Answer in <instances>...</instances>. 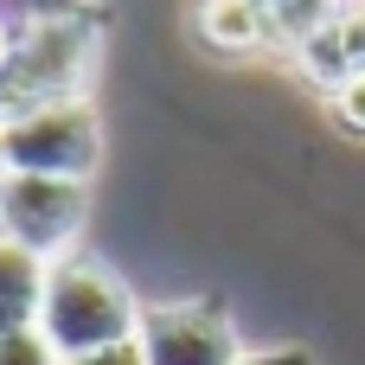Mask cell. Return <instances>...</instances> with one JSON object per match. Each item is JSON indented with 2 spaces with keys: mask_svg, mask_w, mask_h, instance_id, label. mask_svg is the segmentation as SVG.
Returning <instances> with one entry per match:
<instances>
[{
  "mask_svg": "<svg viewBox=\"0 0 365 365\" xmlns=\"http://www.w3.org/2000/svg\"><path fill=\"white\" fill-rule=\"evenodd\" d=\"M0 154L6 173H45V180H96L103 167V109L96 96H64L45 103L19 122L0 128Z\"/></svg>",
  "mask_w": 365,
  "mask_h": 365,
  "instance_id": "7a4b0ae2",
  "label": "cell"
},
{
  "mask_svg": "<svg viewBox=\"0 0 365 365\" xmlns=\"http://www.w3.org/2000/svg\"><path fill=\"white\" fill-rule=\"evenodd\" d=\"M0 365H58V353L38 340V327H13L0 334Z\"/></svg>",
  "mask_w": 365,
  "mask_h": 365,
  "instance_id": "30bf717a",
  "label": "cell"
},
{
  "mask_svg": "<svg viewBox=\"0 0 365 365\" xmlns=\"http://www.w3.org/2000/svg\"><path fill=\"white\" fill-rule=\"evenodd\" d=\"M83 225H90V186L83 180H45V173H6L0 180V237L32 250L38 263L71 257Z\"/></svg>",
  "mask_w": 365,
  "mask_h": 365,
  "instance_id": "3957f363",
  "label": "cell"
},
{
  "mask_svg": "<svg viewBox=\"0 0 365 365\" xmlns=\"http://www.w3.org/2000/svg\"><path fill=\"white\" fill-rule=\"evenodd\" d=\"M38 340L64 359H90L109 346H135L141 327V295L122 282V269H109L90 250H71L58 263H45V289H38V314H32Z\"/></svg>",
  "mask_w": 365,
  "mask_h": 365,
  "instance_id": "6da1fadb",
  "label": "cell"
},
{
  "mask_svg": "<svg viewBox=\"0 0 365 365\" xmlns=\"http://www.w3.org/2000/svg\"><path fill=\"white\" fill-rule=\"evenodd\" d=\"M6 51H13V26L0 19V64H6Z\"/></svg>",
  "mask_w": 365,
  "mask_h": 365,
  "instance_id": "4fadbf2b",
  "label": "cell"
},
{
  "mask_svg": "<svg viewBox=\"0 0 365 365\" xmlns=\"http://www.w3.org/2000/svg\"><path fill=\"white\" fill-rule=\"evenodd\" d=\"M237 365H314V353L308 346H263V353H237Z\"/></svg>",
  "mask_w": 365,
  "mask_h": 365,
  "instance_id": "8fae6325",
  "label": "cell"
},
{
  "mask_svg": "<svg viewBox=\"0 0 365 365\" xmlns=\"http://www.w3.org/2000/svg\"><path fill=\"white\" fill-rule=\"evenodd\" d=\"M327 115H334V128H346V135L365 141V71L346 77L340 90H327Z\"/></svg>",
  "mask_w": 365,
  "mask_h": 365,
  "instance_id": "9c48e42d",
  "label": "cell"
},
{
  "mask_svg": "<svg viewBox=\"0 0 365 365\" xmlns=\"http://www.w3.org/2000/svg\"><path fill=\"white\" fill-rule=\"evenodd\" d=\"M96 0H0V19L13 32H32V26H51V19H71V13H90Z\"/></svg>",
  "mask_w": 365,
  "mask_h": 365,
  "instance_id": "ba28073f",
  "label": "cell"
},
{
  "mask_svg": "<svg viewBox=\"0 0 365 365\" xmlns=\"http://www.w3.org/2000/svg\"><path fill=\"white\" fill-rule=\"evenodd\" d=\"M186 32H192V45H199L205 58H218V64H244V58L276 51L263 0H192Z\"/></svg>",
  "mask_w": 365,
  "mask_h": 365,
  "instance_id": "5b68a950",
  "label": "cell"
},
{
  "mask_svg": "<svg viewBox=\"0 0 365 365\" xmlns=\"http://www.w3.org/2000/svg\"><path fill=\"white\" fill-rule=\"evenodd\" d=\"M135 353L141 365H237L244 340L218 295H173V302H141Z\"/></svg>",
  "mask_w": 365,
  "mask_h": 365,
  "instance_id": "277c9868",
  "label": "cell"
},
{
  "mask_svg": "<svg viewBox=\"0 0 365 365\" xmlns=\"http://www.w3.org/2000/svg\"><path fill=\"white\" fill-rule=\"evenodd\" d=\"M340 6H346V0H263L276 51H295V45H302L308 32H321V26H327Z\"/></svg>",
  "mask_w": 365,
  "mask_h": 365,
  "instance_id": "52a82bcc",
  "label": "cell"
},
{
  "mask_svg": "<svg viewBox=\"0 0 365 365\" xmlns=\"http://www.w3.org/2000/svg\"><path fill=\"white\" fill-rule=\"evenodd\" d=\"M64 365H141L135 346H109V353H90V359H64Z\"/></svg>",
  "mask_w": 365,
  "mask_h": 365,
  "instance_id": "7c38bea8",
  "label": "cell"
},
{
  "mask_svg": "<svg viewBox=\"0 0 365 365\" xmlns=\"http://www.w3.org/2000/svg\"><path fill=\"white\" fill-rule=\"evenodd\" d=\"M38 289H45V263H38L32 250H19V244L0 237V334L32 327V314H38Z\"/></svg>",
  "mask_w": 365,
  "mask_h": 365,
  "instance_id": "8992f818",
  "label": "cell"
},
{
  "mask_svg": "<svg viewBox=\"0 0 365 365\" xmlns=\"http://www.w3.org/2000/svg\"><path fill=\"white\" fill-rule=\"evenodd\" d=\"M0 180H6V154H0Z\"/></svg>",
  "mask_w": 365,
  "mask_h": 365,
  "instance_id": "5bb4252c",
  "label": "cell"
}]
</instances>
